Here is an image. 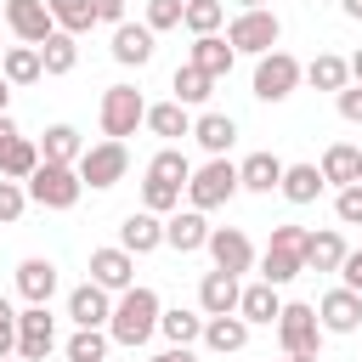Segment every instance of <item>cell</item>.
<instances>
[{"label":"cell","mask_w":362,"mask_h":362,"mask_svg":"<svg viewBox=\"0 0 362 362\" xmlns=\"http://www.w3.org/2000/svg\"><path fill=\"white\" fill-rule=\"evenodd\" d=\"M328 181H322V170L317 164H283V181H277V192L288 198V204H317V192H322Z\"/></svg>","instance_id":"29"},{"label":"cell","mask_w":362,"mask_h":362,"mask_svg":"<svg viewBox=\"0 0 362 362\" xmlns=\"http://www.w3.org/2000/svg\"><path fill=\"white\" fill-rule=\"evenodd\" d=\"M305 85H311V90H334V96H339V90L351 85V68H345V57H334V51H317V57L305 62Z\"/></svg>","instance_id":"31"},{"label":"cell","mask_w":362,"mask_h":362,"mask_svg":"<svg viewBox=\"0 0 362 362\" xmlns=\"http://www.w3.org/2000/svg\"><path fill=\"white\" fill-rule=\"evenodd\" d=\"M283 181V158L277 153H249L238 164V192H277Z\"/></svg>","instance_id":"24"},{"label":"cell","mask_w":362,"mask_h":362,"mask_svg":"<svg viewBox=\"0 0 362 362\" xmlns=\"http://www.w3.org/2000/svg\"><path fill=\"white\" fill-rule=\"evenodd\" d=\"M209 260H215V272H232V277H243L249 266H255V243H249V232L243 226H209Z\"/></svg>","instance_id":"12"},{"label":"cell","mask_w":362,"mask_h":362,"mask_svg":"<svg viewBox=\"0 0 362 362\" xmlns=\"http://www.w3.org/2000/svg\"><path fill=\"white\" fill-rule=\"evenodd\" d=\"M300 79H305V68H300L288 51L255 57V96H260V102H288V96L300 90Z\"/></svg>","instance_id":"8"},{"label":"cell","mask_w":362,"mask_h":362,"mask_svg":"<svg viewBox=\"0 0 362 362\" xmlns=\"http://www.w3.org/2000/svg\"><path fill=\"white\" fill-rule=\"evenodd\" d=\"M6 102H11V85H6V79H0V113H6Z\"/></svg>","instance_id":"53"},{"label":"cell","mask_w":362,"mask_h":362,"mask_svg":"<svg viewBox=\"0 0 362 362\" xmlns=\"http://www.w3.org/2000/svg\"><path fill=\"white\" fill-rule=\"evenodd\" d=\"M107 51H113V62H124V68H147V62H153V28L124 17V23L113 28V45H107Z\"/></svg>","instance_id":"20"},{"label":"cell","mask_w":362,"mask_h":362,"mask_svg":"<svg viewBox=\"0 0 362 362\" xmlns=\"http://www.w3.org/2000/svg\"><path fill=\"white\" fill-rule=\"evenodd\" d=\"M339 11H345L351 23H362V0H339Z\"/></svg>","instance_id":"51"},{"label":"cell","mask_w":362,"mask_h":362,"mask_svg":"<svg viewBox=\"0 0 362 362\" xmlns=\"http://www.w3.org/2000/svg\"><path fill=\"white\" fill-rule=\"evenodd\" d=\"M277 362H317V356H277Z\"/></svg>","instance_id":"55"},{"label":"cell","mask_w":362,"mask_h":362,"mask_svg":"<svg viewBox=\"0 0 362 362\" xmlns=\"http://www.w3.org/2000/svg\"><path fill=\"white\" fill-rule=\"evenodd\" d=\"M334 215H339V226H362V187L356 181L334 192Z\"/></svg>","instance_id":"44"},{"label":"cell","mask_w":362,"mask_h":362,"mask_svg":"<svg viewBox=\"0 0 362 362\" xmlns=\"http://www.w3.org/2000/svg\"><path fill=\"white\" fill-rule=\"evenodd\" d=\"M232 192H238V164H232V158H209V164H198L192 181H187V198H192L198 215L232 204Z\"/></svg>","instance_id":"7"},{"label":"cell","mask_w":362,"mask_h":362,"mask_svg":"<svg viewBox=\"0 0 362 362\" xmlns=\"http://www.w3.org/2000/svg\"><path fill=\"white\" fill-rule=\"evenodd\" d=\"M170 90H175L170 102H181V107H198V102H209L215 79H209V74H198L192 62H181V68H175V79H170Z\"/></svg>","instance_id":"34"},{"label":"cell","mask_w":362,"mask_h":362,"mask_svg":"<svg viewBox=\"0 0 362 362\" xmlns=\"http://www.w3.org/2000/svg\"><path fill=\"white\" fill-rule=\"evenodd\" d=\"M158 334H164L170 345H192V339L204 334V317L187 311V305H170V311H158Z\"/></svg>","instance_id":"36"},{"label":"cell","mask_w":362,"mask_h":362,"mask_svg":"<svg viewBox=\"0 0 362 362\" xmlns=\"http://www.w3.org/2000/svg\"><path fill=\"white\" fill-rule=\"evenodd\" d=\"M272 328H277L283 356H317L322 351V322H317V305H305V300H283Z\"/></svg>","instance_id":"3"},{"label":"cell","mask_w":362,"mask_h":362,"mask_svg":"<svg viewBox=\"0 0 362 362\" xmlns=\"http://www.w3.org/2000/svg\"><path fill=\"white\" fill-rule=\"evenodd\" d=\"M356 187H362V147H356Z\"/></svg>","instance_id":"54"},{"label":"cell","mask_w":362,"mask_h":362,"mask_svg":"<svg viewBox=\"0 0 362 362\" xmlns=\"http://www.w3.org/2000/svg\"><path fill=\"white\" fill-rule=\"evenodd\" d=\"M40 170V147L11 124V113H0V181H28Z\"/></svg>","instance_id":"11"},{"label":"cell","mask_w":362,"mask_h":362,"mask_svg":"<svg viewBox=\"0 0 362 362\" xmlns=\"http://www.w3.org/2000/svg\"><path fill=\"white\" fill-rule=\"evenodd\" d=\"M232 6H238V11H260L266 0H232Z\"/></svg>","instance_id":"52"},{"label":"cell","mask_w":362,"mask_h":362,"mask_svg":"<svg viewBox=\"0 0 362 362\" xmlns=\"http://www.w3.org/2000/svg\"><path fill=\"white\" fill-rule=\"evenodd\" d=\"M141 209L147 215H170V209H181V187H170V181H141Z\"/></svg>","instance_id":"41"},{"label":"cell","mask_w":362,"mask_h":362,"mask_svg":"<svg viewBox=\"0 0 362 362\" xmlns=\"http://www.w3.org/2000/svg\"><path fill=\"white\" fill-rule=\"evenodd\" d=\"M68 317H74V328H107V317H113V294L107 288H96L90 277L68 294Z\"/></svg>","instance_id":"19"},{"label":"cell","mask_w":362,"mask_h":362,"mask_svg":"<svg viewBox=\"0 0 362 362\" xmlns=\"http://www.w3.org/2000/svg\"><path fill=\"white\" fill-rule=\"evenodd\" d=\"M255 266H260V283H272V288L294 283L305 272V226H294V221L272 226V243H266V255H255Z\"/></svg>","instance_id":"2"},{"label":"cell","mask_w":362,"mask_h":362,"mask_svg":"<svg viewBox=\"0 0 362 362\" xmlns=\"http://www.w3.org/2000/svg\"><path fill=\"white\" fill-rule=\"evenodd\" d=\"M147 362H198V356H192V345H170V351H158V356H147Z\"/></svg>","instance_id":"49"},{"label":"cell","mask_w":362,"mask_h":362,"mask_svg":"<svg viewBox=\"0 0 362 362\" xmlns=\"http://www.w3.org/2000/svg\"><path fill=\"white\" fill-rule=\"evenodd\" d=\"M23 209H28V192H23V181H0V226L23 221Z\"/></svg>","instance_id":"43"},{"label":"cell","mask_w":362,"mask_h":362,"mask_svg":"<svg viewBox=\"0 0 362 362\" xmlns=\"http://www.w3.org/2000/svg\"><path fill=\"white\" fill-rule=\"evenodd\" d=\"M57 260H45V255H28L23 266H17V294L28 300V305H51V294H57Z\"/></svg>","instance_id":"17"},{"label":"cell","mask_w":362,"mask_h":362,"mask_svg":"<svg viewBox=\"0 0 362 362\" xmlns=\"http://www.w3.org/2000/svg\"><path fill=\"white\" fill-rule=\"evenodd\" d=\"M192 136H198V147H204L209 158H226L232 141H238V119H232V113H198V119H192Z\"/></svg>","instance_id":"22"},{"label":"cell","mask_w":362,"mask_h":362,"mask_svg":"<svg viewBox=\"0 0 362 362\" xmlns=\"http://www.w3.org/2000/svg\"><path fill=\"white\" fill-rule=\"evenodd\" d=\"M238 294H243V283L232 272H204L198 277V311L204 317H232L238 311Z\"/></svg>","instance_id":"18"},{"label":"cell","mask_w":362,"mask_h":362,"mask_svg":"<svg viewBox=\"0 0 362 362\" xmlns=\"http://www.w3.org/2000/svg\"><path fill=\"white\" fill-rule=\"evenodd\" d=\"M141 124H147L153 136H164V141H175V136H192V113H187L181 102H153Z\"/></svg>","instance_id":"32"},{"label":"cell","mask_w":362,"mask_h":362,"mask_svg":"<svg viewBox=\"0 0 362 362\" xmlns=\"http://www.w3.org/2000/svg\"><path fill=\"white\" fill-rule=\"evenodd\" d=\"M79 181L90 187V192H107V187H119L124 181V170H130V153H124V141H96V147H85L79 153Z\"/></svg>","instance_id":"9"},{"label":"cell","mask_w":362,"mask_h":362,"mask_svg":"<svg viewBox=\"0 0 362 362\" xmlns=\"http://www.w3.org/2000/svg\"><path fill=\"white\" fill-rule=\"evenodd\" d=\"M158 311H164V300H158L147 283H130V288L113 300V317H107V339H113V345H124V351L147 345V339L158 334Z\"/></svg>","instance_id":"1"},{"label":"cell","mask_w":362,"mask_h":362,"mask_svg":"<svg viewBox=\"0 0 362 362\" xmlns=\"http://www.w3.org/2000/svg\"><path fill=\"white\" fill-rule=\"evenodd\" d=\"M339 288H351V294H362V249H345V260H339Z\"/></svg>","instance_id":"47"},{"label":"cell","mask_w":362,"mask_h":362,"mask_svg":"<svg viewBox=\"0 0 362 362\" xmlns=\"http://www.w3.org/2000/svg\"><path fill=\"white\" fill-rule=\"evenodd\" d=\"M317 322H322V334H356V328H362V294L328 288V294L317 300Z\"/></svg>","instance_id":"15"},{"label":"cell","mask_w":362,"mask_h":362,"mask_svg":"<svg viewBox=\"0 0 362 362\" xmlns=\"http://www.w3.org/2000/svg\"><path fill=\"white\" fill-rule=\"evenodd\" d=\"M57 351V317L51 305H23L17 311V356L23 362H45Z\"/></svg>","instance_id":"10"},{"label":"cell","mask_w":362,"mask_h":362,"mask_svg":"<svg viewBox=\"0 0 362 362\" xmlns=\"http://www.w3.org/2000/svg\"><path fill=\"white\" fill-rule=\"evenodd\" d=\"M181 23L192 28V40H198V34H221L226 6H221V0H187V6H181Z\"/></svg>","instance_id":"40"},{"label":"cell","mask_w":362,"mask_h":362,"mask_svg":"<svg viewBox=\"0 0 362 362\" xmlns=\"http://www.w3.org/2000/svg\"><path fill=\"white\" fill-rule=\"evenodd\" d=\"M277 40H283V23H277V11H238L232 23H226V45L232 51H243V57H266V51H277Z\"/></svg>","instance_id":"5"},{"label":"cell","mask_w":362,"mask_h":362,"mask_svg":"<svg viewBox=\"0 0 362 362\" xmlns=\"http://www.w3.org/2000/svg\"><path fill=\"white\" fill-rule=\"evenodd\" d=\"M0 57H6V45H0Z\"/></svg>","instance_id":"57"},{"label":"cell","mask_w":362,"mask_h":362,"mask_svg":"<svg viewBox=\"0 0 362 362\" xmlns=\"http://www.w3.org/2000/svg\"><path fill=\"white\" fill-rule=\"evenodd\" d=\"M334 102H339V119L345 124H362V85H345Z\"/></svg>","instance_id":"46"},{"label":"cell","mask_w":362,"mask_h":362,"mask_svg":"<svg viewBox=\"0 0 362 362\" xmlns=\"http://www.w3.org/2000/svg\"><path fill=\"white\" fill-rule=\"evenodd\" d=\"M34 147H40V164H79V153H85L74 124H45V136Z\"/></svg>","instance_id":"26"},{"label":"cell","mask_w":362,"mask_h":362,"mask_svg":"<svg viewBox=\"0 0 362 362\" xmlns=\"http://www.w3.org/2000/svg\"><path fill=\"white\" fill-rule=\"evenodd\" d=\"M119 249H124V255H153V249H164V215L130 209V215L119 221Z\"/></svg>","instance_id":"16"},{"label":"cell","mask_w":362,"mask_h":362,"mask_svg":"<svg viewBox=\"0 0 362 362\" xmlns=\"http://www.w3.org/2000/svg\"><path fill=\"white\" fill-rule=\"evenodd\" d=\"M96 119H102V136H107V141H124V136H136V124L147 119V102H141L136 85H107Z\"/></svg>","instance_id":"6"},{"label":"cell","mask_w":362,"mask_h":362,"mask_svg":"<svg viewBox=\"0 0 362 362\" xmlns=\"http://www.w3.org/2000/svg\"><path fill=\"white\" fill-rule=\"evenodd\" d=\"M45 11H51V23L62 28V34H90V23H96V11H90V0H45Z\"/></svg>","instance_id":"37"},{"label":"cell","mask_w":362,"mask_h":362,"mask_svg":"<svg viewBox=\"0 0 362 362\" xmlns=\"http://www.w3.org/2000/svg\"><path fill=\"white\" fill-rule=\"evenodd\" d=\"M0 6H6V0H0Z\"/></svg>","instance_id":"58"},{"label":"cell","mask_w":362,"mask_h":362,"mask_svg":"<svg viewBox=\"0 0 362 362\" xmlns=\"http://www.w3.org/2000/svg\"><path fill=\"white\" fill-rule=\"evenodd\" d=\"M215 356H232V351H243L249 345V322L232 311V317H204V334H198Z\"/></svg>","instance_id":"25"},{"label":"cell","mask_w":362,"mask_h":362,"mask_svg":"<svg viewBox=\"0 0 362 362\" xmlns=\"http://www.w3.org/2000/svg\"><path fill=\"white\" fill-rule=\"evenodd\" d=\"M17 351V305L0 294V356H11Z\"/></svg>","instance_id":"45"},{"label":"cell","mask_w":362,"mask_h":362,"mask_svg":"<svg viewBox=\"0 0 362 362\" xmlns=\"http://www.w3.org/2000/svg\"><path fill=\"white\" fill-rule=\"evenodd\" d=\"M90 283L107 288V294H124L136 283V255H124L119 243L113 249H90Z\"/></svg>","instance_id":"14"},{"label":"cell","mask_w":362,"mask_h":362,"mask_svg":"<svg viewBox=\"0 0 362 362\" xmlns=\"http://www.w3.org/2000/svg\"><path fill=\"white\" fill-rule=\"evenodd\" d=\"M277 311H283V300H277V288H272V283H249V288L238 294V317H243L249 328H255V322H266V328H272V322H277Z\"/></svg>","instance_id":"30"},{"label":"cell","mask_w":362,"mask_h":362,"mask_svg":"<svg viewBox=\"0 0 362 362\" xmlns=\"http://www.w3.org/2000/svg\"><path fill=\"white\" fill-rule=\"evenodd\" d=\"M0 11H6V28L17 34V45H45V40L57 34V23H51L45 0H6Z\"/></svg>","instance_id":"13"},{"label":"cell","mask_w":362,"mask_h":362,"mask_svg":"<svg viewBox=\"0 0 362 362\" xmlns=\"http://www.w3.org/2000/svg\"><path fill=\"white\" fill-rule=\"evenodd\" d=\"M339 260H345V238H339V226L305 232V272H339Z\"/></svg>","instance_id":"27"},{"label":"cell","mask_w":362,"mask_h":362,"mask_svg":"<svg viewBox=\"0 0 362 362\" xmlns=\"http://www.w3.org/2000/svg\"><path fill=\"white\" fill-rule=\"evenodd\" d=\"M164 243H170L175 255H192V249L209 243V221H204L198 209H175V215L164 221Z\"/></svg>","instance_id":"23"},{"label":"cell","mask_w":362,"mask_h":362,"mask_svg":"<svg viewBox=\"0 0 362 362\" xmlns=\"http://www.w3.org/2000/svg\"><path fill=\"white\" fill-rule=\"evenodd\" d=\"M317 170H322L328 187H351V181H356V147H351V141H334V147L322 153Z\"/></svg>","instance_id":"38"},{"label":"cell","mask_w":362,"mask_h":362,"mask_svg":"<svg viewBox=\"0 0 362 362\" xmlns=\"http://www.w3.org/2000/svg\"><path fill=\"white\" fill-rule=\"evenodd\" d=\"M23 192H28V204H40V209H74L79 192H85V181H79L74 164H40V170L23 181Z\"/></svg>","instance_id":"4"},{"label":"cell","mask_w":362,"mask_h":362,"mask_svg":"<svg viewBox=\"0 0 362 362\" xmlns=\"http://www.w3.org/2000/svg\"><path fill=\"white\" fill-rule=\"evenodd\" d=\"M34 51H40V68H45V74H74V62H79V40L62 34V28H57L45 45H34Z\"/></svg>","instance_id":"33"},{"label":"cell","mask_w":362,"mask_h":362,"mask_svg":"<svg viewBox=\"0 0 362 362\" xmlns=\"http://www.w3.org/2000/svg\"><path fill=\"white\" fill-rule=\"evenodd\" d=\"M90 11H96V23H107V28L124 23V0H90Z\"/></svg>","instance_id":"48"},{"label":"cell","mask_w":362,"mask_h":362,"mask_svg":"<svg viewBox=\"0 0 362 362\" xmlns=\"http://www.w3.org/2000/svg\"><path fill=\"white\" fill-rule=\"evenodd\" d=\"M0 79L17 90V85H40L45 79V68H40V51L34 45H6V57H0Z\"/></svg>","instance_id":"28"},{"label":"cell","mask_w":362,"mask_h":362,"mask_svg":"<svg viewBox=\"0 0 362 362\" xmlns=\"http://www.w3.org/2000/svg\"><path fill=\"white\" fill-rule=\"evenodd\" d=\"M187 62H192L198 74H209V79H226V74H232V62H238V51L226 45V34H198V40H192V51H187Z\"/></svg>","instance_id":"21"},{"label":"cell","mask_w":362,"mask_h":362,"mask_svg":"<svg viewBox=\"0 0 362 362\" xmlns=\"http://www.w3.org/2000/svg\"><path fill=\"white\" fill-rule=\"evenodd\" d=\"M107 328H74V339L62 345V356L68 362H107Z\"/></svg>","instance_id":"39"},{"label":"cell","mask_w":362,"mask_h":362,"mask_svg":"<svg viewBox=\"0 0 362 362\" xmlns=\"http://www.w3.org/2000/svg\"><path fill=\"white\" fill-rule=\"evenodd\" d=\"M147 175H153V181H170V187L187 192V181H192V158H187L181 147H158L153 164H147Z\"/></svg>","instance_id":"35"},{"label":"cell","mask_w":362,"mask_h":362,"mask_svg":"<svg viewBox=\"0 0 362 362\" xmlns=\"http://www.w3.org/2000/svg\"><path fill=\"white\" fill-rule=\"evenodd\" d=\"M345 68H351V85H362V45H356V51L345 57Z\"/></svg>","instance_id":"50"},{"label":"cell","mask_w":362,"mask_h":362,"mask_svg":"<svg viewBox=\"0 0 362 362\" xmlns=\"http://www.w3.org/2000/svg\"><path fill=\"white\" fill-rule=\"evenodd\" d=\"M181 6H187V0H147V17H141V23H147L153 34H164V28H181Z\"/></svg>","instance_id":"42"},{"label":"cell","mask_w":362,"mask_h":362,"mask_svg":"<svg viewBox=\"0 0 362 362\" xmlns=\"http://www.w3.org/2000/svg\"><path fill=\"white\" fill-rule=\"evenodd\" d=\"M0 362H11V356H0Z\"/></svg>","instance_id":"56"}]
</instances>
